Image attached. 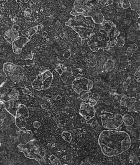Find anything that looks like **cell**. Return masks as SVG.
Masks as SVG:
<instances>
[{"label": "cell", "instance_id": "6da1fadb", "mask_svg": "<svg viewBox=\"0 0 140 165\" xmlns=\"http://www.w3.org/2000/svg\"><path fill=\"white\" fill-rule=\"evenodd\" d=\"M102 153L107 157L118 156L128 151L131 141L129 134L123 131L105 130L101 132L98 138Z\"/></svg>", "mask_w": 140, "mask_h": 165}, {"label": "cell", "instance_id": "7a4b0ae2", "mask_svg": "<svg viewBox=\"0 0 140 165\" xmlns=\"http://www.w3.org/2000/svg\"><path fill=\"white\" fill-rule=\"evenodd\" d=\"M113 0H75L71 10V16L91 17L96 25H100L105 20L101 8L113 5Z\"/></svg>", "mask_w": 140, "mask_h": 165}, {"label": "cell", "instance_id": "3957f363", "mask_svg": "<svg viewBox=\"0 0 140 165\" xmlns=\"http://www.w3.org/2000/svg\"><path fill=\"white\" fill-rule=\"evenodd\" d=\"M65 25L71 28L82 40H88L95 34L93 33L95 23L91 17L78 16L70 18Z\"/></svg>", "mask_w": 140, "mask_h": 165}, {"label": "cell", "instance_id": "277c9868", "mask_svg": "<svg viewBox=\"0 0 140 165\" xmlns=\"http://www.w3.org/2000/svg\"><path fill=\"white\" fill-rule=\"evenodd\" d=\"M18 148L26 158L37 161L41 165H47L45 150L36 139H31L26 143H21L18 144Z\"/></svg>", "mask_w": 140, "mask_h": 165}, {"label": "cell", "instance_id": "5b68a950", "mask_svg": "<svg viewBox=\"0 0 140 165\" xmlns=\"http://www.w3.org/2000/svg\"><path fill=\"white\" fill-rule=\"evenodd\" d=\"M99 26L100 33L105 35L108 38L107 45L110 48L117 45L118 36L120 35V31L116 28L115 25L111 21L105 20Z\"/></svg>", "mask_w": 140, "mask_h": 165}, {"label": "cell", "instance_id": "8992f818", "mask_svg": "<svg viewBox=\"0 0 140 165\" xmlns=\"http://www.w3.org/2000/svg\"><path fill=\"white\" fill-rule=\"evenodd\" d=\"M100 119L103 127L106 130H115L123 124V116L119 113L102 111Z\"/></svg>", "mask_w": 140, "mask_h": 165}, {"label": "cell", "instance_id": "52a82bcc", "mask_svg": "<svg viewBox=\"0 0 140 165\" xmlns=\"http://www.w3.org/2000/svg\"><path fill=\"white\" fill-rule=\"evenodd\" d=\"M53 79V74L50 71L46 69L36 76L31 82L32 88L36 91H46L51 87Z\"/></svg>", "mask_w": 140, "mask_h": 165}, {"label": "cell", "instance_id": "ba28073f", "mask_svg": "<svg viewBox=\"0 0 140 165\" xmlns=\"http://www.w3.org/2000/svg\"><path fill=\"white\" fill-rule=\"evenodd\" d=\"M94 87L93 81L84 77H77L72 82V88L77 94L90 92Z\"/></svg>", "mask_w": 140, "mask_h": 165}, {"label": "cell", "instance_id": "9c48e42d", "mask_svg": "<svg viewBox=\"0 0 140 165\" xmlns=\"http://www.w3.org/2000/svg\"><path fill=\"white\" fill-rule=\"evenodd\" d=\"M120 103L121 106L127 108L129 111L140 112V100L139 99L123 95L120 99Z\"/></svg>", "mask_w": 140, "mask_h": 165}, {"label": "cell", "instance_id": "30bf717a", "mask_svg": "<svg viewBox=\"0 0 140 165\" xmlns=\"http://www.w3.org/2000/svg\"><path fill=\"white\" fill-rule=\"evenodd\" d=\"M31 38V37H26L23 35L19 36L16 38L11 45L13 53L16 54H20L22 52L23 48L30 41Z\"/></svg>", "mask_w": 140, "mask_h": 165}, {"label": "cell", "instance_id": "8fae6325", "mask_svg": "<svg viewBox=\"0 0 140 165\" xmlns=\"http://www.w3.org/2000/svg\"><path fill=\"white\" fill-rule=\"evenodd\" d=\"M79 113L85 120H90L95 116L96 110L94 106H91L89 103L83 102L81 105Z\"/></svg>", "mask_w": 140, "mask_h": 165}, {"label": "cell", "instance_id": "7c38bea8", "mask_svg": "<svg viewBox=\"0 0 140 165\" xmlns=\"http://www.w3.org/2000/svg\"><path fill=\"white\" fill-rule=\"evenodd\" d=\"M15 101L13 100L10 99L9 100L5 101L1 100V105H2L5 109L13 117L16 118V115H17V111H18V108L19 106H16Z\"/></svg>", "mask_w": 140, "mask_h": 165}, {"label": "cell", "instance_id": "4fadbf2b", "mask_svg": "<svg viewBox=\"0 0 140 165\" xmlns=\"http://www.w3.org/2000/svg\"><path fill=\"white\" fill-rule=\"evenodd\" d=\"M29 112L26 106L23 104L19 105L17 115L15 118L16 125L20 123L21 121H24L25 119L29 118Z\"/></svg>", "mask_w": 140, "mask_h": 165}, {"label": "cell", "instance_id": "5bb4252c", "mask_svg": "<svg viewBox=\"0 0 140 165\" xmlns=\"http://www.w3.org/2000/svg\"><path fill=\"white\" fill-rule=\"evenodd\" d=\"M18 65L12 63H5L3 64V71L4 73L7 74V76L8 77H11L14 74L16 73V70L18 68Z\"/></svg>", "mask_w": 140, "mask_h": 165}, {"label": "cell", "instance_id": "9a60e30c", "mask_svg": "<svg viewBox=\"0 0 140 165\" xmlns=\"http://www.w3.org/2000/svg\"><path fill=\"white\" fill-rule=\"evenodd\" d=\"M42 28H43V25H39L34 26L31 28L24 29V30L21 31V35L24 36H26V37H32Z\"/></svg>", "mask_w": 140, "mask_h": 165}, {"label": "cell", "instance_id": "2e32d148", "mask_svg": "<svg viewBox=\"0 0 140 165\" xmlns=\"http://www.w3.org/2000/svg\"><path fill=\"white\" fill-rule=\"evenodd\" d=\"M19 33H15L13 32L11 29L7 30L5 33H4V38L7 40L8 43L12 45L13 42L19 36Z\"/></svg>", "mask_w": 140, "mask_h": 165}, {"label": "cell", "instance_id": "e0dca14e", "mask_svg": "<svg viewBox=\"0 0 140 165\" xmlns=\"http://www.w3.org/2000/svg\"><path fill=\"white\" fill-rule=\"evenodd\" d=\"M129 2L131 9L135 11L140 18V0H129Z\"/></svg>", "mask_w": 140, "mask_h": 165}, {"label": "cell", "instance_id": "ac0fdd59", "mask_svg": "<svg viewBox=\"0 0 140 165\" xmlns=\"http://www.w3.org/2000/svg\"><path fill=\"white\" fill-rule=\"evenodd\" d=\"M123 123L126 126L130 127L133 125L134 120L132 116L128 114H125L124 115H123Z\"/></svg>", "mask_w": 140, "mask_h": 165}, {"label": "cell", "instance_id": "d6986e66", "mask_svg": "<svg viewBox=\"0 0 140 165\" xmlns=\"http://www.w3.org/2000/svg\"><path fill=\"white\" fill-rule=\"evenodd\" d=\"M115 66V63L113 61V60L112 59H107V61H106L105 65H104V68L106 71L108 72V71H111Z\"/></svg>", "mask_w": 140, "mask_h": 165}, {"label": "cell", "instance_id": "ffe728a7", "mask_svg": "<svg viewBox=\"0 0 140 165\" xmlns=\"http://www.w3.org/2000/svg\"><path fill=\"white\" fill-rule=\"evenodd\" d=\"M88 46L92 52H97L99 50V48L98 46V43L94 40L89 41Z\"/></svg>", "mask_w": 140, "mask_h": 165}, {"label": "cell", "instance_id": "44dd1931", "mask_svg": "<svg viewBox=\"0 0 140 165\" xmlns=\"http://www.w3.org/2000/svg\"><path fill=\"white\" fill-rule=\"evenodd\" d=\"M9 98L10 99L13 100L15 101L18 100L20 98V93L18 91V90L16 88H13L9 95Z\"/></svg>", "mask_w": 140, "mask_h": 165}, {"label": "cell", "instance_id": "7402d4cb", "mask_svg": "<svg viewBox=\"0 0 140 165\" xmlns=\"http://www.w3.org/2000/svg\"><path fill=\"white\" fill-rule=\"evenodd\" d=\"M62 138L63 139L64 141L69 143L71 141L72 139V135L68 131H63L62 133Z\"/></svg>", "mask_w": 140, "mask_h": 165}, {"label": "cell", "instance_id": "603a6c76", "mask_svg": "<svg viewBox=\"0 0 140 165\" xmlns=\"http://www.w3.org/2000/svg\"><path fill=\"white\" fill-rule=\"evenodd\" d=\"M49 159L53 165H62L60 160L54 154H52L50 156Z\"/></svg>", "mask_w": 140, "mask_h": 165}, {"label": "cell", "instance_id": "cb8c5ba5", "mask_svg": "<svg viewBox=\"0 0 140 165\" xmlns=\"http://www.w3.org/2000/svg\"><path fill=\"white\" fill-rule=\"evenodd\" d=\"M66 67L63 64H59L57 67L55 68V71L59 73V75H62Z\"/></svg>", "mask_w": 140, "mask_h": 165}, {"label": "cell", "instance_id": "d4e9b609", "mask_svg": "<svg viewBox=\"0 0 140 165\" xmlns=\"http://www.w3.org/2000/svg\"><path fill=\"white\" fill-rule=\"evenodd\" d=\"M121 4V7L123 9H128L130 8L129 0H122Z\"/></svg>", "mask_w": 140, "mask_h": 165}, {"label": "cell", "instance_id": "484cf974", "mask_svg": "<svg viewBox=\"0 0 140 165\" xmlns=\"http://www.w3.org/2000/svg\"><path fill=\"white\" fill-rule=\"evenodd\" d=\"M134 76L135 80L137 82H140V66H139L137 68V69L136 70V71L134 73Z\"/></svg>", "mask_w": 140, "mask_h": 165}, {"label": "cell", "instance_id": "4316f807", "mask_svg": "<svg viewBox=\"0 0 140 165\" xmlns=\"http://www.w3.org/2000/svg\"><path fill=\"white\" fill-rule=\"evenodd\" d=\"M33 15V11L31 9L27 8L24 11V16L26 18H30Z\"/></svg>", "mask_w": 140, "mask_h": 165}, {"label": "cell", "instance_id": "83f0119b", "mask_svg": "<svg viewBox=\"0 0 140 165\" xmlns=\"http://www.w3.org/2000/svg\"><path fill=\"white\" fill-rule=\"evenodd\" d=\"M90 92H85L84 94H82V95H81V99H82L83 101H89V99L90 98Z\"/></svg>", "mask_w": 140, "mask_h": 165}, {"label": "cell", "instance_id": "f1b7e54d", "mask_svg": "<svg viewBox=\"0 0 140 165\" xmlns=\"http://www.w3.org/2000/svg\"><path fill=\"white\" fill-rule=\"evenodd\" d=\"M20 26H19L18 25H17V24H14V25H13L12 26H11V30L13 32H15V33H18L19 31H20Z\"/></svg>", "mask_w": 140, "mask_h": 165}, {"label": "cell", "instance_id": "f546056e", "mask_svg": "<svg viewBox=\"0 0 140 165\" xmlns=\"http://www.w3.org/2000/svg\"><path fill=\"white\" fill-rule=\"evenodd\" d=\"M125 43V39L124 38H118V43H117V45L119 46V47H123L124 44Z\"/></svg>", "mask_w": 140, "mask_h": 165}, {"label": "cell", "instance_id": "4dcf8cb0", "mask_svg": "<svg viewBox=\"0 0 140 165\" xmlns=\"http://www.w3.org/2000/svg\"><path fill=\"white\" fill-rule=\"evenodd\" d=\"M63 56L66 59H68L71 56V51L70 49H67L65 52L63 54Z\"/></svg>", "mask_w": 140, "mask_h": 165}, {"label": "cell", "instance_id": "1f68e13d", "mask_svg": "<svg viewBox=\"0 0 140 165\" xmlns=\"http://www.w3.org/2000/svg\"><path fill=\"white\" fill-rule=\"evenodd\" d=\"M89 103L91 106H95L97 105V101L95 100H94V99L92 98H90L89 99Z\"/></svg>", "mask_w": 140, "mask_h": 165}, {"label": "cell", "instance_id": "d6a6232c", "mask_svg": "<svg viewBox=\"0 0 140 165\" xmlns=\"http://www.w3.org/2000/svg\"><path fill=\"white\" fill-rule=\"evenodd\" d=\"M23 92L24 94H26V95H31V92H30V90L28 88H26L25 87L23 90Z\"/></svg>", "mask_w": 140, "mask_h": 165}, {"label": "cell", "instance_id": "836d02e7", "mask_svg": "<svg viewBox=\"0 0 140 165\" xmlns=\"http://www.w3.org/2000/svg\"><path fill=\"white\" fill-rule=\"evenodd\" d=\"M33 126L36 128H39L41 126V123L39 121H34L33 123Z\"/></svg>", "mask_w": 140, "mask_h": 165}, {"label": "cell", "instance_id": "e575fe53", "mask_svg": "<svg viewBox=\"0 0 140 165\" xmlns=\"http://www.w3.org/2000/svg\"><path fill=\"white\" fill-rule=\"evenodd\" d=\"M33 58V54L32 53H29L24 58V59H32Z\"/></svg>", "mask_w": 140, "mask_h": 165}, {"label": "cell", "instance_id": "d590c367", "mask_svg": "<svg viewBox=\"0 0 140 165\" xmlns=\"http://www.w3.org/2000/svg\"><path fill=\"white\" fill-rule=\"evenodd\" d=\"M136 25H137V26L138 28V30L139 31H140V18H138V21H137V23H136Z\"/></svg>", "mask_w": 140, "mask_h": 165}, {"label": "cell", "instance_id": "8d00e7d4", "mask_svg": "<svg viewBox=\"0 0 140 165\" xmlns=\"http://www.w3.org/2000/svg\"><path fill=\"white\" fill-rule=\"evenodd\" d=\"M29 1L30 0H20V3H24V4L28 3Z\"/></svg>", "mask_w": 140, "mask_h": 165}, {"label": "cell", "instance_id": "74e56055", "mask_svg": "<svg viewBox=\"0 0 140 165\" xmlns=\"http://www.w3.org/2000/svg\"><path fill=\"white\" fill-rule=\"evenodd\" d=\"M94 97H92V98H94V100H95L97 101V100L99 99V96H98V95H97V94H94Z\"/></svg>", "mask_w": 140, "mask_h": 165}, {"label": "cell", "instance_id": "f35d334b", "mask_svg": "<svg viewBox=\"0 0 140 165\" xmlns=\"http://www.w3.org/2000/svg\"><path fill=\"white\" fill-rule=\"evenodd\" d=\"M47 48V45L46 44H43L42 46H41V48L42 49H46Z\"/></svg>", "mask_w": 140, "mask_h": 165}, {"label": "cell", "instance_id": "ab89813d", "mask_svg": "<svg viewBox=\"0 0 140 165\" xmlns=\"http://www.w3.org/2000/svg\"><path fill=\"white\" fill-rule=\"evenodd\" d=\"M41 49H42L41 47H36V49H35V50H36V51H40Z\"/></svg>", "mask_w": 140, "mask_h": 165}, {"label": "cell", "instance_id": "60d3db41", "mask_svg": "<svg viewBox=\"0 0 140 165\" xmlns=\"http://www.w3.org/2000/svg\"><path fill=\"white\" fill-rule=\"evenodd\" d=\"M18 17H15V18H13V21L14 23H16V22L18 21Z\"/></svg>", "mask_w": 140, "mask_h": 165}, {"label": "cell", "instance_id": "b9f144b4", "mask_svg": "<svg viewBox=\"0 0 140 165\" xmlns=\"http://www.w3.org/2000/svg\"><path fill=\"white\" fill-rule=\"evenodd\" d=\"M60 99H61V97H60V95H58V96H57V98H55L56 100H60Z\"/></svg>", "mask_w": 140, "mask_h": 165}, {"label": "cell", "instance_id": "7bdbcfd3", "mask_svg": "<svg viewBox=\"0 0 140 165\" xmlns=\"http://www.w3.org/2000/svg\"><path fill=\"white\" fill-rule=\"evenodd\" d=\"M46 35L47 36V33L46 32H43V36L46 37Z\"/></svg>", "mask_w": 140, "mask_h": 165}, {"label": "cell", "instance_id": "ee69618b", "mask_svg": "<svg viewBox=\"0 0 140 165\" xmlns=\"http://www.w3.org/2000/svg\"><path fill=\"white\" fill-rule=\"evenodd\" d=\"M62 165H68V164H62Z\"/></svg>", "mask_w": 140, "mask_h": 165}, {"label": "cell", "instance_id": "f6af8a7d", "mask_svg": "<svg viewBox=\"0 0 140 165\" xmlns=\"http://www.w3.org/2000/svg\"><path fill=\"white\" fill-rule=\"evenodd\" d=\"M1 1H3V0H1Z\"/></svg>", "mask_w": 140, "mask_h": 165}, {"label": "cell", "instance_id": "bcb514c9", "mask_svg": "<svg viewBox=\"0 0 140 165\" xmlns=\"http://www.w3.org/2000/svg\"><path fill=\"white\" fill-rule=\"evenodd\" d=\"M139 145H140V144H139ZM139 148H140V146H139Z\"/></svg>", "mask_w": 140, "mask_h": 165}]
</instances>
